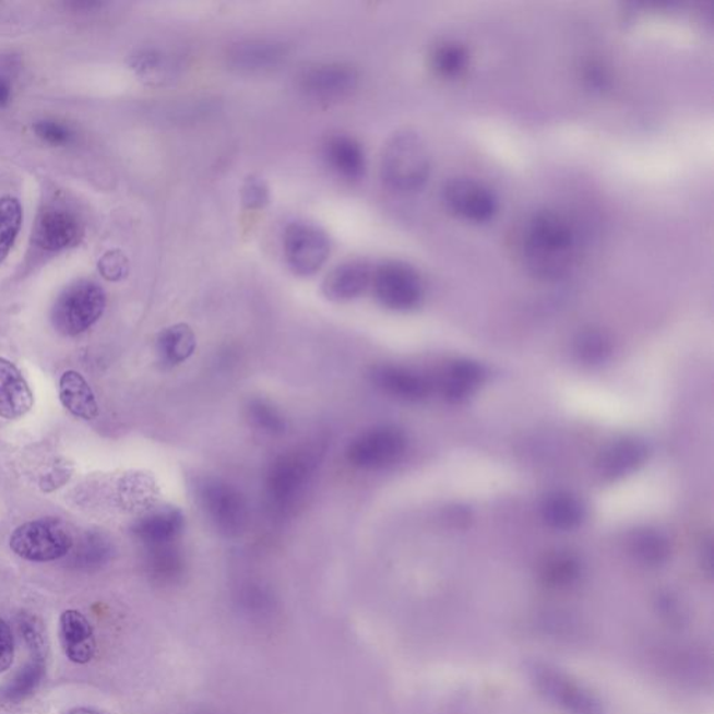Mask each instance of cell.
<instances>
[{
    "label": "cell",
    "mask_w": 714,
    "mask_h": 714,
    "mask_svg": "<svg viewBox=\"0 0 714 714\" xmlns=\"http://www.w3.org/2000/svg\"><path fill=\"white\" fill-rule=\"evenodd\" d=\"M631 551L638 561L647 567L665 564L671 555L670 542L663 533L643 529L633 533Z\"/></svg>",
    "instance_id": "26"
},
{
    "label": "cell",
    "mask_w": 714,
    "mask_h": 714,
    "mask_svg": "<svg viewBox=\"0 0 714 714\" xmlns=\"http://www.w3.org/2000/svg\"><path fill=\"white\" fill-rule=\"evenodd\" d=\"M241 200L250 210L263 209L270 200L269 188L264 180L254 178V176L246 180L243 189H241Z\"/></svg>",
    "instance_id": "36"
},
{
    "label": "cell",
    "mask_w": 714,
    "mask_h": 714,
    "mask_svg": "<svg viewBox=\"0 0 714 714\" xmlns=\"http://www.w3.org/2000/svg\"><path fill=\"white\" fill-rule=\"evenodd\" d=\"M359 84V73L350 64L323 63L306 70L300 87L316 100H340L349 97Z\"/></svg>",
    "instance_id": "12"
},
{
    "label": "cell",
    "mask_w": 714,
    "mask_h": 714,
    "mask_svg": "<svg viewBox=\"0 0 714 714\" xmlns=\"http://www.w3.org/2000/svg\"><path fill=\"white\" fill-rule=\"evenodd\" d=\"M540 514L552 529L572 531L586 520V507L570 492H552L543 500Z\"/></svg>",
    "instance_id": "22"
},
{
    "label": "cell",
    "mask_w": 714,
    "mask_h": 714,
    "mask_svg": "<svg viewBox=\"0 0 714 714\" xmlns=\"http://www.w3.org/2000/svg\"><path fill=\"white\" fill-rule=\"evenodd\" d=\"M371 381L385 395L405 402L424 401L431 390L430 382L424 374L398 365L374 367Z\"/></svg>",
    "instance_id": "13"
},
{
    "label": "cell",
    "mask_w": 714,
    "mask_h": 714,
    "mask_svg": "<svg viewBox=\"0 0 714 714\" xmlns=\"http://www.w3.org/2000/svg\"><path fill=\"white\" fill-rule=\"evenodd\" d=\"M60 401L70 414L84 420H93L99 409L92 386L78 371H67L59 381Z\"/></svg>",
    "instance_id": "23"
},
{
    "label": "cell",
    "mask_w": 714,
    "mask_h": 714,
    "mask_svg": "<svg viewBox=\"0 0 714 714\" xmlns=\"http://www.w3.org/2000/svg\"><path fill=\"white\" fill-rule=\"evenodd\" d=\"M524 246L527 270L536 278L560 279L571 265L575 233L558 211H537L526 225Z\"/></svg>",
    "instance_id": "1"
},
{
    "label": "cell",
    "mask_w": 714,
    "mask_h": 714,
    "mask_svg": "<svg viewBox=\"0 0 714 714\" xmlns=\"http://www.w3.org/2000/svg\"><path fill=\"white\" fill-rule=\"evenodd\" d=\"M129 263L118 250L109 251L99 261V271L108 281H119L128 274Z\"/></svg>",
    "instance_id": "37"
},
{
    "label": "cell",
    "mask_w": 714,
    "mask_h": 714,
    "mask_svg": "<svg viewBox=\"0 0 714 714\" xmlns=\"http://www.w3.org/2000/svg\"><path fill=\"white\" fill-rule=\"evenodd\" d=\"M12 99V82L8 75L0 74V108L8 107Z\"/></svg>",
    "instance_id": "39"
},
{
    "label": "cell",
    "mask_w": 714,
    "mask_h": 714,
    "mask_svg": "<svg viewBox=\"0 0 714 714\" xmlns=\"http://www.w3.org/2000/svg\"><path fill=\"white\" fill-rule=\"evenodd\" d=\"M467 62H469V53L460 43H442L431 53L432 69L445 79H454L464 72Z\"/></svg>",
    "instance_id": "29"
},
{
    "label": "cell",
    "mask_w": 714,
    "mask_h": 714,
    "mask_svg": "<svg viewBox=\"0 0 714 714\" xmlns=\"http://www.w3.org/2000/svg\"><path fill=\"white\" fill-rule=\"evenodd\" d=\"M430 174V151L419 134L402 132L385 145L381 176L390 189L404 194L414 193L424 188Z\"/></svg>",
    "instance_id": "2"
},
{
    "label": "cell",
    "mask_w": 714,
    "mask_h": 714,
    "mask_svg": "<svg viewBox=\"0 0 714 714\" xmlns=\"http://www.w3.org/2000/svg\"><path fill=\"white\" fill-rule=\"evenodd\" d=\"M407 451V437L400 427L380 425L352 440L346 457L356 469L373 472L394 466Z\"/></svg>",
    "instance_id": "6"
},
{
    "label": "cell",
    "mask_w": 714,
    "mask_h": 714,
    "mask_svg": "<svg viewBox=\"0 0 714 714\" xmlns=\"http://www.w3.org/2000/svg\"><path fill=\"white\" fill-rule=\"evenodd\" d=\"M485 369L476 361L460 360L445 370L441 381L442 395L450 402H462L474 394L485 381Z\"/></svg>",
    "instance_id": "24"
},
{
    "label": "cell",
    "mask_w": 714,
    "mask_h": 714,
    "mask_svg": "<svg viewBox=\"0 0 714 714\" xmlns=\"http://www.w3.org/2000/svg\"><path fill=\"white\" fill-rule=\"evenodd\" d=\"M23 223V209L14 198L0 199V263L8 258Z\"/></svg>",
    "instance_id": "28"
},
{
    "label": "cell",
    "mask_w": 714,
    "mask_h": 714,
    "mask_svg": "<svg viewBox=\"0 0 714 714\" xmlns=\"http://www.w3.org/2000/svg\"><path fill=\"white\" fill-rule=\"evenodd\" d=\"M198 341L193 330L186 324L165 329L157 338V354L165 366L174 367L188 361L195 352Z\"/></svg>",
    "instance_id": "25"
},
{
    "label": "cell",
    "mask_w": 714,
    "mask_h": 714,
    "mask_svg": "<svg viewBox=\"0 0 714 714\" xmlns=\"http://www.w3.org/2000/svg\"><path fill=\"white\" fill-rule=\"evenodd\" d=\"M10 547L24 560L49 562L68 555L73 537L62 522L39 520L17 527L10 537Z\"/></svg>",
    "instance_id": "8"
},
{
    "label": "cell",
    "mask_w": 714,
    "mask_h": 714,
    "mask_svg": "<svg viewBox=\"0 0 714 714\" xmlns=\"http://www.w3.org/2000/svg\"><path fill=\"white\" fill-rule=\"evenodd\" d=\"M288 47L275 41H246L229 49L228 62L241 73H264L279 68L288 58Z\"/></svg>",
    "instance_id": "15"
},
{
    "label": "cell",
    "mask_w": 714,
    "mask_h": 714,
    "mask_svg": "<svg viewBox=\"0 0 714 714\" xmlns=\"http://www.w3.org/2000/svg\"><path fill=\"white\" fill-rule=\"evenodd\" d=\"M316 445H299L281 454L266 476V491L275 507L289 508L304 495L320 462Z\"/></svg>",
    "instance_id": "4"
},
{
    "label": "cell",
    "mask_w": 714,
    "mask_h": 714,
    "mask_svg": "<svg viewBox=\"0 0 714 714\" xmlns=\"http://www.w3.org/2000/svg\"><path fill=\"white\" fill-rule=\"evenodd\" d=\"M533 688L550 705L566 714H606L605 703L595 692L570 674L545 662L526 666Z\"/></svg>",
    "instance_id": "3"
},
{
    "label": "cell",
    "mask_w": 714,
    "mask_h": 714,
    "mask_svg": "<svg viewBox=\"0 0 714 714\" xmlns=\"http://www.w3.org/2000/svg\"><path fill=\"white\" fill-rule=\"evenodd\" d=\"M648 456L645 442L638 439H622L608 447L598 461V471L608 480L621 479L640 469Z\"/></svg>",
    "instance_id": "21"
},
{
    "label": "cell",
    "mask_w": 714,
    "mask_h": 714,
    "mask_svg": "<svg viewBox=\"0 0 714 714\" xmlns=\"http://www.w3.org/2000/svg\"><path fill=\"white\" fill-rule=\"evenodd\" d=\"M82 238L79 219L67 210L44 211L35 224L34 239L39 248L47 251H62L78 245Z\"/></svg>",
    "instance_id": "14"
},
{
    "label": "cell",
    "mask_w": 714,
    "mask_h": 714,
    "mask_svg": "<svg viewBox=\"0 0 714 714\" xmlns=\"http://www.w3.org/2000/svg\"><path fill=\"white\" fill-rule=\"evenodd\" d=\"M69 714H100L98 712L92 711V709H75V711L70 712Z\"/></svg>",
    "instance_id": "40"
},
{
    "label": "cell",
    "mask_w": 714,
    "mask_h": 714,
    "mask_svg": "<svg viewBox=\"0 0 714 714\" xmlns=\"http://www.w3.org/2000/svg\"><path fill=\"white\" fill-rule=\"evenodd\" d=\"M246 412H248L250 424L255 429L265 432V435L281 436L288 429V421H286L283 412L274 404H271L270 401L251 400L248 407H246Z\"/></svg>",
    "instance_id": "30"
},
{
    "label": "cell",
    "mask_w": 714,
    "mask_h": 714,
    "mask_svg": "<svg viewBox=\"0 0 714 714\" xmlns=\"http://www.w3.org/2000/svg\"><path fill=\"white\" fill-rule=\"evenodd\" d=\"M34 405L32 390L16 366L0 357V417L16 420Z\"/></svg>",
    "instance_id": "18"
},
{
    "label": "cell",
    "mask_w": 714,
    "mask_h": 714,
    "mask_svg": "<svg viewBox=\"0 0 714 714\" xmlns=\"http://www.w3.org/2000/svg\"><path fill=\"white\" fill-rule=\"evenodd\" d=\"M60 643L64 655L75 665L92 662L95 638L92 623L78 610H67L59 620Z\"/></svg>",
    "instance_id": "17"
},
{
    "label": "cell",
    "mask_w": 714,
    "mask_h": 714,
    "mask_svg": "<svg viewBox=\"0 0 714 714\" xmlns=\"http://www.w3.org/2000/svg\"><path fill=\"white\" fill-rule=\"evenodd\" d=\"M324 159L330 169L340 178L359 180L367 169V158L364 147L354 138L336 134L324 144Z\"/></svg>",
    "instance_id": "20"
},
{
    "label": "cell",
    "mask_w": 714,
    "mask_h": 714,
    "mask_svg": "<svg viewBox=\"0 0 714 714\" xmlns=\"http://www.w3.org/2000/svg\"><path fill=\"white\" fill-rule=\"evenodd\" d=\"M19 628L22 632L25 645L28 646L33 653V657L45 658L47 657V636L41 621L32 615H20Z\"/></svg>",
    "instance_id": "34"
},
{
    "label": "cell",
    "mask_w": 714,
    "mask_h": 714,
    "mask_svg": "<svg viewBox=\"0 0 714 714\" xmlns=\"http://www.w3.org/2000/svg\"><path fill=\"white\" fill-rule=\"evenodd\" d=\"M34 130L39 139L52 145H67L73 140L72 130L67 126L53 122V120H39L35 123Z\"/></svg>",
    "instance_id": "35"
},
{
    "label": "cell",
    "mask_w": 714,
    "mask_h": 714,
    "mask_svg": "<svg viewBox=\"0 0 714 714\" xmlns=\"http://www.w3.org/2000/svg\"><path fill=\"white\" fill-rule=\"evenodd\" d=\"M581 567L575 557L558 552L543 564L542 578L547 585L568 586L580 576Z\"/></svg>",
    "instance_id": "32"
},
{
    "label": "cell",
    "mask_w": 714,
    "mask_h": 714,
    "mask_svg": "<svg viewBox=\"0 0 714 714\" xmlns=\"http://www.w3.org/2000/svg\"><path fill=\"white\" fill-rule=\"evenodd\" d=\"M185 529V515L178 508L167 507L151 512L135 522L133 533L148 547L174 545Z\"/></svg>",
    "instance_id": "19"
},
{
    "label": "cell",
    "mask_w": 714,
    "mask_h": 714,
    "mask_svg": "<svg viewBox=\"0 0 714 714\" xmlns=\"http://www.w3.org/2000/svg\"><path fill=\"white\" fill-rule=\"evenodd\" d=\"M195 500L213 525L224 535L236 536L248 524V505L243 495L216 477H203L195 483Z\"/></svg>",
    "instance_id": "7"
},
{
    "label": "cell",
    "mask_w": 714,
    "mask_h": 714,
    "mask_svg": "<svg viewBox=\"0 0 714 714\" xmlns=\"http://www.w3.org/2000/svg\"><path fill=\"white\" fill-rule=\"evenodd\" d=\"M573 354L582 364L600 365L611 355V341L600 330H583L573 341Z\"/></svg>",
    "instance_id": "27"
},
{
    "label": "cell",
    "mask_w": 714,
    "mask_h": 714,
    "mask_svg": "<svg viewBox=\"0 0 714 714\" xmlns=\"http://www.w3.org/2000/svg\"><path fill=\"white\" fill-rule=\"evenodd\" d=\"M441 199L451 214L469 223H489L499 211V199L489 186L471 178H452L441 189Z\"/></svg>",
    "instance_id": "11"
},
{
    "label": "cell",
    "mask_w": 714,
    "mask_h": 714,
    "mask_svg": "<svg viewBox=\"0 0 714 714\" xmlns=\"http://www.w3.org/2000/svg\"><path fill=\"white\" fill-rule=\"evenodd\" d=\"M133 69L142 78L148 80H165L169 72H174V64L163 53L155 50H144L133 59Z\"/></svg>",
    "instance_id": "33"
},
{
    "label": "cell",
    "mask_w": 714,
    "mask_h": 714,
    "mask_svg": "<svg viewBox=\"0 0 714 714\" xmlns=\"http://www.w3.org/2000/svg\"><path fill=\"white\" fill-rule=\"evenodd\" d=\"M284 251L286 263L296 275L313 276L329 260L331 243L319 226L294 223L285 230Z\"/></svg>",
    "instance_id": "10"
},
{
    "label": "cell",
    "mask_w": 714,
    "mask_h": 714,
    "mask_svg": "<svg viewBox=\"0 0 714 714\" xmlns=\"http://www.w3.org/2000/svg\"><path fill=\"white\" fill-rule=\"evenodd\" d=\"M45 661L47 658L33 657L32 662L22 668V671L9 683L7 691H4L8 701L19 703L33 695L43 681L45 670H47Z\"/></svg>",
    "instance_id": "31"
},
{
    "label": "cell",
    "mask_w": 714,
    "mask_h": 714,
    "mask_svg": "<svg viewBox=\"0 0 714 714\" xmlns=\"http://www.w3.org/2000/svg\"><path fill=\"white\" fill-rule=\"evenodd\" d=\"M373 271L364 261H349L335 266L323 283V294L333 301H352L364 296L371 286Z\"/></svg>",
    "instance_id": "16"
},
{
    "label": "cell",
    "mask_w": 714,
    "mask_h": 714,
    "mask_svg": "<svg viewBox=\"0 0 714 714\" xmlns=\"http://www.w3.org/2000/svg\"><path fill=\"white\" fill-rule=\"evenodd\" d=\"M14 661V638L7 621L0 618V673L9 670Z\"/></svg>",
    "instance_id": "38"
},
{
    "label": "cell",
    "mask_w": 714,
    "mask_h": 714,
    "mask_svg": "<svg viewBox=\"0 0 714 714\" xmlns=\"http://www.w3.org/2000/svg\"><path fill=\"white\" fill-rule=\"evenodd\" d=\"M107 305L105 291L92 281H80L70 285L59 296L52 309L55 329L64 335L84 333L97 323Z\"/></svg>",
    "instance_id": "5"
},
{
    "label": "cell",
    "mask_w": 714,
    "mask_h": 714,
    "mask_svg": "<svg viewBox=\"0 0 714 714\" xmlns=\"http://www.w3.org/2000/svg\"><path fill=\"white\" fill-rule=\"evenodd\" d=\"M371 288L385 309L410 311L424 300V283L414 266L402 261H385L373 271Z\"/></svg>",
    "instance_id": "9"
}]
</instances>
